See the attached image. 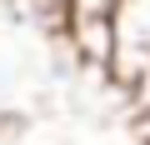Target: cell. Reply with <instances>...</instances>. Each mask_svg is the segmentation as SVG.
<instances>
[]
</instances>
